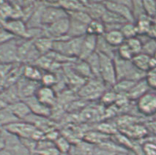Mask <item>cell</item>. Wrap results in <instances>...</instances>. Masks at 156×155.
<instances>
[{"instance_id": "14", "label": "cell", "mask_w": 156, "mask_h": 155, "mask_svg": "<svg viewBox=\"0 0 156 155\" xmlns=\"http://www.w3.org/2000/svg\"><path fill=\"white\" fill-rule=\"evenodd\" d=\"M23 100L28 105L32 114L47 118H48L51 114V108L40 102L34 95L24 99Z\"/></svg>"}, {"instance_id": "37", "label": "cell", "mask_w": 156, "mask_h": 155, "mask_svg": "<svg viewBox=\"0 0 156 155\" xmlns=\"http://www.w3.org/2000/svg\"><path fill=\"white\" fill-rule=\"evenodd\" d=\"M55 146L61 153H64V154L70 153L72 147L71 143H70L68 138L64 136H59L57 138V140L55 141Z\"/></svg>"}, {"instance_id": "21", "label": "cell", "mask_w": 156, "mask_h": 155, "mask_svg": "<svg viewBox=\"0 0 156 155\" xmlns=\"http://www.w3.org/2000/svg\"><path fill=\"white\" fill-rule=\"evenodd\" d=\"M73 66L72 69L74 70V72L85 80H88V79L94 78L91 69L86 61L77 59L73 62Z\"/></svg>"}, {"instance_id": "53", "label": "cell", "mask_w": 156, "mask_h": 155, "mask_svg": "<svg viewBox=\"0 0 156 155\" xmlns=\"http://www.w3.org/2000/svg\"><path fill=\"white\" fill-rule=\"evenodd\" d=\"M117 155H127V152L126 153H119V154H117Z\"/></svg>"}, {"instance_id": "40", "label": "cell", "mask_w": 156, "mask_h": 155, "mask_svg": "<svg viewBox=\"0 0 156 155\" xmlns=\"http://www.w3.org/2000/svg\"><path fill=\"white\" fill-rule=\"evenodd\" d=\"M132 12L134 18V21H136L139 17L144 15L145 11L143 5V1H133L132 5Z\"/></svg>"}, {"instance_id": "13", "label": "cell", "mask_w": 156, "mask_h": 155, "mask_svg": "<svg viewBox=\"0 0 156 155\" xmlns=\"http://www.w3.org/2000/svg\"><path fill=\"white\" fill-rule=\"evenodd\" d=\"M98 37L90 35H86L83 38L81 51L79 56V59L87 60L90 56L95 53L97 50Z\"/></svg>"}, {"instance_id": "44", "label": "cell", "mask_w": 156, "mask_h": 155, "mask_svg": "<svg viewBox=\"0 0 156 155\" xmlns=\"http://www.w3.org/2000/svg\"><path fill=\"white\" fill-rule=\"evenodd\" d=\"M16 38H18V37L12 35L11 32H9L6 29L3 27L0 28V44L10 42V41L13 40Z\"/></svg>"}, {"instance_id": "49", "label": "cell", "mask_w": 156, "mask_h": 155, "mask_svg": "<svg viewBox=\"0 0 156 155\" xmlns=\"http://www.w3.org/2000/svg\"><path fill=\"white\" fill-rule=\"evenodd\" d=\"M5 149V141L3 136L0 134V152Z\"/></svg>"}, {"instance_id": "56", "label": "cell", "mask_w": 156, "mask_h": 155, "mask_svg": "<svg viewBox=\"0 0 156 155\" xmlns=\"http://www.w3.org/2000/svg\"><path fill=\"white\" fill-rule=\"evenodd\" d=\"M0 28H2V27H0Z\"/></svg>"}, {"instance_id": "39", "label": "cell", "mask_w": 156, "mask_h": 155, "mask_svg": "<svg viewBox=\"0 0 156 155\" xmlns=\"http://www.w3.org/2000/svg\"><path fill=\"white\" fill-rule=\"evenodd\" d=\"M126 42L128 44V46L130 47V50H132L134 56L141 53V51H142V44H141L140 40L138 38V37L127 40Z\"/></svg>"}, {"instance_id": "24", "label": "cell", "mask_w": 156, "mask_h": 155, "mask_svg": "<svg viewBox=\"0 0 156 155\" xmlns=\"http://www.w3.org/2000/svg\"><path fill=\"white\" fill-rule=\"evenodd\" d=\"M103 36L108 44L116 48H118L126 41L119 29L106 32Z\"/></svg>"}, {"instance_id": "43", "label": "cell", "mask_w": 156, "mask_h": 155, "mask_svg": "<svg viewBox=\"0 0 156 155\" xmlns=\"http://www.w3.org/2000/svg\"><path fill=\"white\" fill-rule=\"evenodd\" d=\"M146 80L150 89L156 91V67L152 68L147 73Z\"/></svg>"}, {"instance_id": "26", "label": "cell", "mask_w": 156, "mask_h": 155, "mask_svg": "<svg viewBox=\"0 0 156 155\" xmlns=\"http://www.w3.org/2000/svg\"><path fill=\"white\" fill-rule=\"evenodd\" d=\"M43 72L37 66L27 64L23 68V75L25 78L32 81L41 82Z\"/></svg>"}, {"instance_id": "36", "label": "cell", "mask_w": 156, "mask_h": 155, "mask_svg": "<svg viewBox=\"0 0 156 155\" xmlns=\"http://www.w3.org/2000/svg\"><path fill=\"white\" fill-rule=\"evenodd\" d=\"M117 55L119 58L128 61H131L134 57L133 53L130 50V47L128 46L126 42H125L122 45H121L120 46L117 48Z\"/></svg>"}, {"instance_id": "33", "label": "cell", "mask_w": 156, "mask_h": 155, "mask_svg": "<svg viewBox=\"0 0 156 155\" xmlns=\"http://www.w3.org/2000/svg\"><path fill=\"white\" fill-rule=\"evenodd\" d=\"M94 78L100 79V57L97 51L87 59Z\"/></svg>"}, {"instance_id": "8", "label": "cell", "mask_w": 156, "mask_h": 155, "mask_svg": "<svg viewBox=\"0 0 156 155\" xmlns=\"http://www.w3.org/2000/svg\"><path fill=\"white\" fill-rule=\"evenodd\" d=\"M136 107L139 114L145 117L156 116V91H148L136 102Z\"/></svg>"}, {"instance_id": "45", "label": "cell", "mask_w": 156, "mask_h": 155, "mask_svg": "<svg viewBox=\"0 0 156 155\" xmlns=\"http://www.w3.org/2000/svg\"><path fill=\"white\" fill-rule=\"evenodd\" d=\"M34 154H37L39 155H61L62 153L56 147L55 145H53L51 146L44 148V149H41V150H38Z\"/></svg>"}, {"instance_id": "6", "label": "cell", "mask_w": 156, "mask_h": 155, "mask_svg": "<svg viewBox=\"0 0 156 155\" xmlns=\"http://www.w3.org/2000/svg\"><path fill=\"white\" fill-rule=\"evenodd\" d=\"M0 134L5 139V149L11 154L13 155H33L25 146L21 138L4 129H0Z\"/></svg>"}, {"instance_id": "1", "label": "cell", "mask_w": 156, "mask_h": 155, "mask_svg": "<svg viewBox=\"0 0 156 155\" xmlns=\"http://www.w3.org/2000/svg\"><path fill=\"white\" fill-rule=\"evenodd\" d=\"M114 62L117 81L121 80H129L136 82L146 78L147 73L138 69L131 61L124 60L116 54Z\"/></svg>"}, {"instance_id": "52", "label": "cell", "mask_w": 156, "mask_h": 155, "mask_svg": "<svg viewBox=\"0 0 156 155\" xmlns=\"http://www.w3.org/2000/svg\"><path fill=\"white\" fill-rule=\"evenodd\" d=\"M152 59H154V60H155V62H156V52H155V54H154V56H153V57H152Z\"/></svg>"}, {"instance_id": "11", "label": "cell", "mask_w": 156, "mask_h": 155, "mask_svg": "<svg viewBox=\"0 0 156 155\" xmlns=\"http://www.w3.org/2000/svg\"><path fill=\"white\" fill-rule=\"evenodd\" d=\"M3 28L6 29L18 38L27 39L28 28L26 22L21 19H9L3 24Z\"/></svg>"}, {"instance_id": "18", "label": "cell", "mask_w": 156, "mask_h": 155, "mask_svg": "<svg viewBox=\"0 0 156 155\" xmlns=\"http://www.w3.org/2000/svg\"><path fill=\"white\" fill-rule=\"evenodd\" d=\"M12 113L20 121H24L32 113L30 108L24 100H19L8 105Z\"/></svg>"}, {"instance_id": "41", "label": "cell", "mask_w": 156, "mask_h": 155, "mask_svg": "<svg viewBox=\"0 0 156 155\" xmlns=\"http://www.w3.org/2000/svg\"><path fill=\"white\" fill-rule=\"evenodd\" d=\"M56 83H57V77L54 73L48 71L46 73H43L41 81V85L52 87V86L54 85Z\"/></svg>"}, {"instance_id": "25", "label": "cell", "mask_w": 156, "mask_h": 155, "mask_svg": "<svg viewBox=\"0 0 156 155\" xmlns=\"http://www.w3.org/2000/svg\"><path fill=\"white\" fill-rule=\"evenodd\" d=\"M117 48L112 46L110 44L107 43L103 36L98 37L97 41V50L98 53L101 54L106 55L107 57H109L111 58L114 59L116 54H117Z\"/></svg>"}, {"instance_id": "4", "label": "cell", "mask_w": 156, "mask_h": 155, "mask_svg": "<svg viewBox=\"0 0 156 155\" xmlns=\"http://www.w3.org/2000/svg\"><path fill=\"white\" fill-rule=\"evenodd\" d=\"M106 87L107 86L101 79L92 78L85 82L84 85L79 89L78 93L81 98L93 100L98 98L101 99L103 94L106 91Z\"/></svg>"}, {"instance_id": "31", "label": "cell", "mask_w": 156, "mask_h": 155, "mask_svg": "<svg viewBox=\"0 0 156 155\" xmlns=\"http://www.w3.org/2000/svg\"><path fill=\"white\" fill-rule=\"evenodd\" d=\"M57 3L68 12L85 10L83 1H58Z\"/></svg>"}, {"instance_id": "55", "label": "cell", "mask_w": 156, "mask_h": 155, "mask_svg": "<svg viewBox=\"0 0 156 155\" xmlns=\"http://www.w3.org/2000/svg\"><path fill=\"white\" fill-rule=\"evenodd\" d=\"M33 155H39V154H34Z\"/></svg>"}, {"instance_id": "48", "label": "cell", "mask_w": 156, "mask_h": 155, "mask_svg": "<svg viewBox=\"0 0 156 155\" xmlns=\"http://www.w3.org/2000/svg\"><path fill=\"white\" fill-rule=\"evenodd\" d=\"M145 125H146L150 134H153L156 136V118L146 122Z\"/></svg>"}, {"instance_id": "19", "label": "cell", "mask_w": 156, "mask_h": 155, "mask_svg": "<svg viewBox=\"0 0 156 155\" xmlns=\"http://www.w3.org/2000/svg\"><path fill=\"white\" fill-rule=\"evenodd\" d=\"M87 26L88 24L86 23L70 19V27H69L68 37L70 38L84 37L87 34Z\"/></svg>"}, {"instance_id": "5", "label": "cell", "mask_w": 156, "mask_h": 155, "mask_svg": "<svg viewBox=\"0 0 156 155\" xmlns=\"http://www.w3.org/2000/svg\"><path fill=\"white\" fill-rule=\"evenodd\" d=\"M98 54L100 57V79L106 86L112 88L117 81L114 59L99 53Z\"/></svg>"}, {"instance_id": "38", "label": "cell", "mask_w": 156, "mask_h": 155, "mask_svg": "<svg viewBox=\"0 0 156 155\" xmlns=\"http://www.w3.org/2000/svg\"><path fill=\"white\" fill-rule=\"evenodd\" d=\"M68 15L70 19L76 20V21L84 23L86 24H89L90 23V21L92 20L85 10L68 12Z\"/></svg>"}, {"instance_id": "27", "label": "cell", "mask_w": 156, "mask_h": 155, "mask_svg": "<svg viewBox=\"0 0 156 155\" xmlns=\"http://www.w3.org/2000/svg\"><path fill=\"white\" fill-rule=\"evenodd\" d=\"M150 60L151 57L150 56L141 53L134 56L131 62L138 69L144 73H147L150 69Z\"/></svg>"}, {"instance_id": "29", "label": "cell", "mask_w": 156, "mask_h": 155, "mask_svg": "<svg viewBox=\"0 0 156 155\" xmlns=\"http://www.w3.org/2000/svg\"><path fill=\"white\" fill-rule=\"evenodd\" d=\"M105 32H106V27L101 20H92L88 24L87 35L100 37L104 35Z\"/></svg>"}, {"instance_id": "46", "label": "cell", "mask_w": 156, "mask_h": 155, "mask_svg": "<svg viewBox=\"0 0 156 155\" xmlns=\"http://www.w3.org/2000/svg\"><path fill=\"white\" fill-rule=\"evenodd\" d=\"M98 111H96L94 108H88L85 110L84 112L82 113V119L86 122H92V121L95 120L98 117Z\"/></svg>"}, {"instance_id": "16", "label": "cell", "mask_w": 156, "mask_h": 155, "mask_svg": "<svg viewBox=\"0 0 156 155\" xmlns=\"http://www.w3.org/2000/svg\"><path fill=\"white\" fill-rule=\"evenodd\" d=\"M84 5L85 11L90 16L92 20H101L106 8L104 2L98 1H83Z\"/></svg>"}, {"instance_id": "9", "label": "cell", "mask_w": 156, "mask_h": 155, "mask_svg": "<svg viewBox=\"0 0 156 155\" xmlns=\"http://www.w3.org/2000/svg\"><path fill=\"white\" fill-rule=\"evenodd\" d=\"M70 27V19L65 18L43 27L44 36L50 37L54 40L64 39L68 37V34Z\"/></svg>"}, {"instance_id": "7", "label": "cell", "mask_w": 156, "mask_h": 155, "mask_svg": "<svg viewBox=\"0 0 156 155\" xmlns=\"http://www.w3.org/2000/svg\"><path fill=\"white\" fill-rule=\"evenodd\" d=\"M21 39L22 38H16L0 44V63L14 64L19 62V46Z\"/></svg>"}, {"instance_id": "15", "label": "cell", "mask_w": 156, "mask_h": 155, "mask_svg": "<svg viewBox=\"0 0 156 155\" xmlns=\"http://www.w3.org/2000/svg\"><path fill=\"white\" fill-rule=\"evenodd\" d=\"M34 96L37 97L40 102L50 108L55 105L57 101V95L52 87L41 85V87L37 89Z\"/></svg>"}, {"instance_id": "34", "label": "cell", "mask_w": 156, "mask_h": 155, "mask_svg": "<svg viewBox=\"0 0 156 155\" xmlns=\"http://www.w3.org/2000/svg\"><path fill=\"white\" fill-rule=\"evenodd\" d=\"M120 31L126 40L133 38L138 36V32L135 23L127 22L122 25L120 28Z\"/></svg>"}, {"instance_id": "10", "label": "cell", "mask_w": 156, "mask_h": 155, "mask_svg": "<svg viewBox=\"0 0 156 155\" xmlns=\"http://www.w3.org/2000/svg\"><path fill=\"white\" fill-rule=\"evenodd\" d=\"M104 5L107 10L120 15L128 22L135 23L132 12L133 1H106Z\"/></svg>"}, {"instance_id": "30", "label": "cell", "mask_w": 156, "mask_h": 155, "mask_svg": "<svg viewBox=\"0 0 156 155\" xmlns=\"http://www.w3.org/2000/svg\"><path fill=\"white\" fill-rule=\"evenodd\" d=\"M20 121L12 113L10 109L8 107L0 110V129H2L9 124Z\"/></svg>"}, {"instance_id": "47", "label": "cell", "mask_w": 156, "mask_h": 155, "mask_svg": "<svg viewBox=\"0 0 156 155\" xmlns=\"http://www.w3.org/2000/svg\"><path fill=\"white\" fill-rule=\"evenodd\" d=\"M117 154L113 152V151H111L108 149H104L98 146H96L95 149H94L93 153L92 155H117Z\"/></svg>"}, {"instance_id": "28", "label": "cell", "mask_w": 156, "mask_h": 155, "mask_svg": "<svg viewBox=\"0 0 156 155\" xmlns=\"http://www.w3.org/2000/svg\"><path fill=\"white\" fill-rule=\"evenodd\" d=\"M152 23V19L148 16L147 14L141 15L135 21L136 26L138 35H147L150 31V26Z\"/></svg>"}, {"instance_id": "2", "label": "cell", "mask_w": 156, "mask_h": 155, "mask_svg": "<svg viewBox=\"0 0 156 155\" xmlns=\"http://www.w3.org/2000/svg\"><path fill=\"white\" fill-rule=\"evenodd\" d=\"M2 129L23 139L30 138L36 141H39L45 138V133L43 131L40 130L37 127H34L33 124L25 121H19L14 122Z\"/></svg>"}, {"instance_id": "12", "label": "cell", "mask_w": 156, "mask_h": 155, "mask_svg": "<svg viewBox=\"0 0 156 155\" xmlns=\"http://www.w3.org/2000/svg\"><path fill=\"white\" fill-rule=\"evenodd\" d=\"M23 79H20L16 84L20 97H23V100L28 97L35 95L37 89L41 86V82L32 81L23 77Z\"/></svg>"}, {"instance_id": "32", "label": "cell", "mask_w": 156, "mask_h": 155, "mask_svg": "<svg viewBox=\"0 0 156 155\" xmlns=\"http://www.w3.org/2000/svg\"><path fill=\"white\" fill-rule=\"evenodd\" d=\"M136 82L129 80H121L117 81L112 89L117 95H127L132 89Z\"/></svg>"}, {"instance_id": "20", "label": "cell", "mask_w": 156, "mask_h": 155, "mask_svg": "<svg viewBox=\"0 0 156 155\" xmlns=\"http://www.w3.org/2000/svg\"><path fill=\"white\" fill-rule=\"evenodd\" d=\"M54 41V40L50 37L42 36L34 40V45L41 56H45L53 50Z\"/></svg>"}, {"instance_id": "35", "label": "cell", "mask_w": 156, "mask_h": 155, "mask_svg": "<svg viewBox=\"0 0 156 155\" xmlns=\"http://www.w3.org/2000/svg\"><path fill=\"white\" fill-rule=\"evenodd\" d=\"M117 97H118V95L113 89L107 90V91L106 90L100 100L103 105L111 106L115 104L116 101L117 100Z\"/></svg>"}, {"instance_id": "50", "label": "cell", "mask_w": 156, "mask_h": 155, "mask_svg": "<svg viewBox=\"0 0 156 155\" xmlns=\"http://www.w3.org/2000/svg\"><path fill=\"white\" fill-rule=\"evenodd\" d=\"M8 104H7L6 102H5V101L3 100L1 97H0V110L5 108L8 107Z\"/></svg>"}, {"instance_id": "54", "label": "cell", "mask_w": 156, "mask_h": 155, "mask_svg": "<svg viewBox=\"0 0 156 155\" xmlns=\"http://www.w3.org/2000/svg\"><path fill=\"white\" fill-rule=\"evenodd\" d=\"M152 21H153V22L155 23H156V17L154 18V19H152Z\"/></svg>"}, {"instance_id": "23", "label": "cell", "mask_w": 156, "mask_h": 155, "mask_svg": "<svg viewBox=\"0 0 156 155\" xmlns=\"http://www.w3.org/2000/svg\"><path fill=\"white\" fill-rule=\"evenodd\" d=\"M137 37L142 44L141 53L153 57L156 52V40L151 38L148 35H139Z\"/></svg>"}, {"instance_id": "17", "label": "cell", "mask_w": 156, "mask_h": 155, "mask_svg": "<svg viewBox=\"0 0 156 155\" xmlns=\"http://www.w3.org/2000/svg\"><path fill=\"white\" fill-rule=\"evenodd\" d=\"M150 86H149L147 81L146 80V78L142 80L139 81L135 83L132 89L127 94L128 99L132 102H136L139 98H141L143 95L147 93L148 91H151Z\"/></svg>"}, {"instance_id": "42", "label": "cell", "mask_w": 156, "mask_h": 155, "mask_svg": "<svg viewBox=\"0 0 156 155\" xmlns=\"http://www.w3.org/2000/svg\"><path fill=\"white\" fill-rule=\"evenodd\" d=\"M145 13L152 19L156 17V2L155 1H143Z\"/></svg>"}, {"instance_id": "22", "label": "cell", "mask_w": 156, "mask_h": 155, "mask_svg": "<svg viewBox=\"0 0 156 155\" xmlns=\"http://www.w3.org/2000/svg\"><path fill=\"white\" fill-rule=\"evenodd\" d=\"M112 136L104 134L98 130H90L85 133L83 140L95 146H99L107 140L110 139Z\"/></svg>"}, {"instance_id": "51", "label": "cell", "mask_w": 156, "mask_h": 155, "mask_svg": "<svg viewBox=\"0 0 156 155\" xmlns=\"http://www.w3.org/2000/svg\"><path fill=\"white\" fill-rule=\"evenodd\" d=\"M0 155H13L10 152V151L7 150V149H4L3 151H2L1 152H0Z\"/></svg>"}, {"instance_id": "3", "label": "cell", "mask_w": 156, "mask_h": 155, "mask_svg": "<svg viewBox=\"0 0 156 155\" xmlns=\"http://www.w3.org/2000/svg\"><path fill=\"white\" fill-rule=\"evenodd\" d=\"M45 6L43 10L41 22L43 28L49 26L58 21L68 18V12L58 5L57 2H44Z\"/></svg>"}]
</instances>
